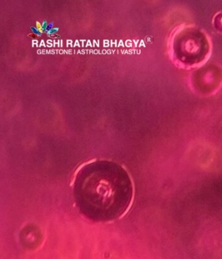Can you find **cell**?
I'll return each instance as SVG.
<instances>
[{
    "mask_svg": "<svg viewBox=\"0 0 222 259\" xmlns=\"http://www.w3.org/2000/svg\"><path fill=\"white\" fill-rule=\"evenodd\" d=\"M132 194L130 176L111 161H94L84 166L73 185L79 210L95 222H109L121 217L130 207Z\"/></svg>",
    "mask_w": 222,
    "mask_h": 259,
    "instance_id": "6da1fadb",
    "label": "cell"
},
{
    "mask_svg": "<svg viewBox=\"0 0 222 259\" xmlns=\"http://www.w3.org/2000/svg\"><path fill=\"white\" fill-rule=\"evenodd\" d=\"M210 42L203 30L188 25L179 28L172 36V58L184 67H195L207 60L210 55Z\"/></svg>",
    "mask_w": 222,
    "mask_h": 259,
    "instance_id": "7a4b0ae2",
    "label": "cell"
},
{
    "mask_svg": "<svg viewBox=\"0 0 222 259\" xmlns=\"http://www.w3.org/2000/svg\"><path fill=\"white\" fill-rule=\"evenodd\" d=\"M36 27H37V29L39 30V31H41V26L39 22H36Z\"/></svg>",
    "mask_w": 222,
    "mask_h": 259,
    "instance_id": "3957f363",
    "label": "cell"
}]
</instances>
